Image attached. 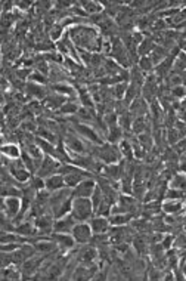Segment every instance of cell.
Instances as JSON below:
<instances>
[{
    "label": "cell",
    "mask_w": 186,
    "mask_h": 281,
    "mask_svg": "<svg viewBox=\"0 0 186 281\" xmlns=\"http://www.w3.org/2000/svg\"><path fill=\"white\" fill-rule=\"evenodd\" d=\"M67 33L71 37V40L77 49L92 52V53H96V52L101 53V49L104 44V37L101 36V33L96 28H93L87 24H81V25L70 27Z\"/></svg>",
    "instance_id": "cell-1"
},
{
    "label": "cell",
    "mask_w": 186,
    "mask_h": 281,
    "mask_svg": "<svg viewBox=\"0 0 186 281\" xmlns=\"http://www.w3.org/2000/svg\"><path fill=\"white\" fill-rule=\"evenodd\" d=\"M71 215L77 219V222H89L95 216L92 200L84 197H73Z\"/></svg>",
    "instance_id": "cell-2"
},
{
    "label": "cell",
    "mask_w": 186,
    "mask_h": 281,
    "mask_svg": "<svg viewBox=\"0 0 186 281\" xmlns=\"http://www.w3.org/2000/svg\"><path fill=\"white\" fill-rule=\"evenodd\" d=\"M74 130L89 144L92 145H102L105 141L101 136V133L95 129V126L92 124H86V123H75L74 124Z\"/></svg>",
    "instance_id": "cell-3"
},
{
    "label": "cell",
    "mask_w": 186,
    "mask_h": 281,
    "mask_svg": "<svg viewBox=\"0 0 186 281\" xmlns=\"http://www.w3.org/2000/svg\"><path fill=\"white\" fill-rule=\"evenodd\" d=\"M71 236L74 237L75 243L80 246H86L92 243L93 239V231L89 222H77V225L74 227V230L71 231Z\"/></svg>",
    "instance_id": "cell-4"
},
{
    "label": "cell",
    "mask_w": 186,
    "mask_h": 281,
    "mask_svg": "<svg viewBox=\"0 0 186 281\" xmlns=\"http://www.w3.org/2000/svg\"><path fill=\"white\" fill-rule=\"evenodd\" d=\"M61 164H62V163H61L59 160H56L55 157H52V156H44V157H43V161H41V164H40V169L37 170L36 175L44 179V178H47V176H50V175L58 173Z\"/></svg>",
    "instance_id": "cell-5"
},
{
    "label": "cell",
    "mask_w": 186,
    "mask_h": 281,
    "mask_svg": "<svg viewBox=\"0 0 186 281\" xmlns=\"http://www.w3.org/2000/svg\"><path fill=\"white\" fill-rule=\"evenodd\" d=\"M22 210V199L21 197H6L3 199V215L9 219L15 221Z\"/></svg>",
    "instance_id": "cell-6"
},
{
    "label": "cell",
    "mask_w": 186,
    "mask_h": 281,
    "mask_svg": "<svg viewBox=\"0 0 186 281\" xmlns=\"http://www.w3.org/2000/svg\"><path fill=\"white\" fill-rule=\"evenodd\" d=\"M34 224L38 230V236L40 237H46L47 234L50 236L53 233V224H55V216L52 215V212H46L40 216H37L34 219Z\"/></svg>",
    "instance_id": "cell-7"
},
{
    "label": "cell",
    "mask_w": 186,
    "mask_h": 281,
    "mask_svg": "<svg viewBox=\"0 0 186 281\" xmlns=\"http://www.w3.org/2000/svg\"><path fill=\"white\" fill-rule=\"evenodd\" d=\"M98 187V181L92 176V178H86L84 181H81L77 187L73 188V197H84V199H90L92 194L95 193Z\"/></svg>",
    "instance_id": "cell-8"
},
{
    "label": "cell",
    "mask_w": 186,
    "mask_h": 281,
    "mask_svg": "<svg viewBox=\"0 0 186 281\" xmlns=\"http://www.w3.org/2000/svg\"><path fill=\"white\" fill-rule=\"evenodd\" d=\"M24 90H25L27 96L31 98V99H34V101H44L47 98V95L50 93L49 86L37 84V83H33V81H27Z\"/></svg>",
    "instance_id": "cell-9"
},
{
    "label": "cell",
    "mask_w": 186,
    "mask_h": 281,
    "mask_svg": "<svg viewBox=\"0 0 186 281\" xmlns=\"http://www.w3.org/2000/svg\"><path fill=\"white\" fill-rule=\"evenodd\" d=\"M77 225V219L68 213L65 216L56 218L55 224H53V233H61V234H71V231L74 230V227Z\"/></svg>",
    "instance_id": "cell-10"
},
{
    "label": "cell",
    "mask_w": 186,
    "mask_h": 281,
    "mask_svg": "<svg viewBox=\"0 0 186 281\" xmlns=\"http://www.w3.org/2000/svg\"><path fill=\"white\" fill-rule=\"evenodd\" d=\"M50 237L55 240V243L58 244V249L62 253H68L75 247V240L71 234H61V233H52Z\"/></svg>",
    "instance_id": "cell-11"
},
{
    "label": "cell",
    "mask_w": 186,
    "mask_h": 281,
    "mask_svg": "<svg viewBox=\"0 0 186 281\" xmlns=\"http://www.w3.org/2000/svg\"><path fill=\"white\" fill-rule=\"evenodd\" d=\"M93 234H108L111 231V222L110 218L107 216H101V215H95L90 221H89Z\"/></svg>",
    "instance_id": "cell-12"
},
{
    "label": "cell",
    "mask_w": 186,
    "mask_h": 281,
    "mask_svg": "<svg viewBox=\"0 0 186 281\" xmlns=\"http://www.w3.org/2000/svg\"><path fill=\"white\" fill-rule=\"evenodd\" d=\"M129 111L132 113V116H133L135 119H136V117H147V116H149V102H148L145 98L139 96V98H136V99L130 104Z\"/></svg>",
    "instance_id": "cell-13"
},
{
    "label": "cell",
    "mask_w": 186,
    "mask_h": 281,
    "mask_svg": "<svg viewBox=\"0 0 186 281\" xmlns=\"http://www.w3.org/2000/svg\"><path fill=\"white\" fill-rule=\"evenodd\" d=\"M65 187H67L65 185V178L61 173H55V175H50V176L44 178V190H47L49 193L59 191V190H62Z\"/></svg>",
    "instance_id": "cell-14"
},
{
    "label": "cell",
    "mask_w": 186,
    "mask_h": 281,
    "mask_svg": "<svg viewBox=\"0 0 186 281\" xmlns=\"http://www.w3.org/2000/svg\"><path fill=\"white\" fill-rule=\"evenodd\" d=\"M67 101H70L67 96L59 95V93H55V92H50V93L47 95V98L43 101V105H44V108H47V110L58 111Z\"/></svg>",
    "instance_id": "cell-15"
},
{
    "label": "cell",
    "mask_w": 186,
    "mask_h": 281,
    "mask_svg": "<svg viewBox=\"0 0 186 281\" xmlns=\"http://www.w3.org/2000/svg\"><path fill=\"white\" fill-rule=\"evenodd\" d=\"M161 209L166 215H181L185 210V201L179 200H166L161 204Z\"/></svg>",
    "instance_id": "cell-16"
},
{
    "label": "cell",
    "mask_w": 186,
    "mask_h": 281,
    "mask_svg": "<svg viewBox=\"0 0 186 281\" xmlns=\"http://www.w3.org/2000/svg\"><path fill=\"white\" fill-rule=\"evenodd\" d=\"M1 156H4V157H7V159H10V160H18V159H21V156H22V150L19 148V145L18 144H15V142H7V144H1Z\"/></svg>",
    "instance_id": "cell-17"
},
{
    "label": "cell",
    "mask_w": 186,
    "mask_h": 281,
    "mask_svg": "<svg viewBox=\"0 0 186 281\" xmlns=\"http://www.w3.org/2000/svg\"><path fill=\"white\" fill-rule=\"evenodd\" d=\"M157 46L158 44H157V41L152 37H145L142 40V43L138 46V55L139 56H149Z\"/></svg>",
    "instance_id": "cell-18"
},
{
    "label": "cell",
    "mask_w": 186,
    "mask_h": 281,
    "mask_svg": "<svg viewBox=\"0 0 186 281\" xmlns=\"http://www.w3.org/2000/svg\"><path fill=\"white\" fill-rule=\"evenodd\" d=\"M124 135L126 132L117 124V126H112L108 129V133H107V142H111V144H115L118 145L123 139H124Z\"/></svg>",
    "instance_id": "cell-19"
},
{
    "label": "cell",
    "mask_w": 186,
    "mask_h": 281,
    "mask_svg": "<svg viewBox=\"0 0 186 281\" xmlns=\"http://www.w3.org/2000/svg\"><path fill=\"white\" fill-rule=\"evenodd\" d=\"M133 221V215L130 213H112L110 215L111 227H124L129 225Z\"/></svg>",
    "instance_id": "cell-20"
},
{
    "label": "cell",
    "mask_w": 186,
    "mask_h": 281,
    "mask_svg": "<svg viewBox=\"0 0 186 281\" xmlns=\"http://www.w3.org/2000/svg\"><path fill=\"white\" fill-rule=\"evenodd\" d=\"M78 6H81V9H83L87 15H92V16L99 15V13H102V12L105 10V9H104V4L99 3V1H81V3H78Z\"/></svg>",
    "instance_id": "cell-21"
},
{
    "label": "cell",
    "mask_w": 186,
    "mask_h": 281,
    "mask_svg": "<svg viewBox=\"0 0 186 281\" xmlns=\"http://www.w3.org/2000/svg\"><path fill=\"white\" fill-rule=\"evenodd\" d=\"M81 105H78V102H75V99H70L67 101L56 113L61 114V116H75L78 113Z\"/></svg>",
    "instance_id": "cell-22"
},
{
    "label": "cell",
    "mask_w": 186,
    "mask_h": 281,
    "mask_svg": "<svg viewBox=\"0 0 186 281\" xmlns=\"http://www.w3.org/2000/svg\"><path fill=\"white\" fill-rule=\"evenodd\" d=\"M1 279L3 280H21V279H24V276H22V271L16 268V265H9V267H3Z\"/></svg>",
    "instance_id": "cell-23"
},
{
    "label": "cell",
    "mask_w": 186,
    "mask_h": 281,
    "mask_svg": "<svg viewBox=\"0 0 186 281\" xmlns=\"http://www.w3.org/2000/svg\"><path fill=\"white\" fill-rule=\"evenodd\" d=\"M170 53H169V49H166L164 46H157L154 50H152V53L149 55V58L152 59V62H154V65L157 67L158 64H161L167 56H169Z\"/></svg>",
    "instance_id": "cell-24"
},
{
    "label": "cell",
    "mask_w": 186,
    "mask_h": 281,
    "mask_svg": "<svg viewBox=\"0 0 186 281\" xmlns=\"http://www.w3.org/2000/svg\"><path fill=\"white\" fill-rule=\"evenodd\" d=\"M127 87H129V81H120V83L111 86V95H112V98L117 99V101L124 99Z\"/></svg>",
    "instance_id": "cell-25"
},
{
    "label": "cell",
    "mask_w": 186,
    "mask_h": 281,
    "mask_svg": "<svg viewBox=\"0 0 186 281\" xmlns=\"http://www.w3.org/2000/svg\"><path fill=\"white\" fill-rule=\"evenodd\" d=\"M138 67L142 70V73L145 76L154 74V70H155V65H154V62H152V59L149 56H139Z\"/></svg>",
    "instance_id": "cell-26"
},
{
    "label": "cell",
    "mask_w": 186,
    "mask_h": 281,
    "mask_svg": "<svg viewBox=\"0 0 186 281\" xmlns=\"http://www.w3.org/2000/svg\"><path fill=\"white\" fill-rule=\"evenodd\" d=\"M164 200H179V201H186V190H178L169 187L164 193Z\"/></svg>",
    "instance_id": "cell-27"
},
{
    "label": "cell",
    "mask_w": 186,
    "mask_h": 281,
    "mask_svg": "<svg viewBox=\"0 0 186 281\" xmlns=\"http://www.w3.org/2000/svg\"><path fill=\"white\" fill-rule=\"evenodd\" d=\"M64 36H65V27H64L61 22H56L53 27H50V30H49V37H50L52 41L58 43Z\"/></svg>",
    "instance_id": "cell-28"
},
{
    "label": "cell",
    "mask_w": 186,
    "mask_h": 281,
    "mask_svg": "<svg viewBox=\"0 0 186 281\" xmlns=\"http://www.w3.org/2000/svg\"><path fill=\"white\" fill-rule=\"evenodd\" d=\"M1 197H22V190L18 188V185H6L1 184Z\"/></svg>",
    "instance_id": "cell-29"
},
{
    "label": "cell",
    "mask_w": 186,
    "mask_h": 281,
    "mask_svg": "<svg viewBox=\"0 0 186 281\" xmlns=\"http://www.w3.org/2000/svg\"><path fill=\"white\" fill-rule=\"evenodd\" d=\"M169 187L178 188V190H186V173H175L169 181Z\"/></svg>",
    "instance_id": "cell-30"
},
{
    "label": "cell",
    "mask_w": 186,
    "mask_h": 281,
    "mask_svg": "<svg viewBox=\"0 0 186 281\" xmlns=\"http://www.w3.org/2000/svg\"><path fill=\"white\" fill-rule=\"evenodd\" d=\"M138 141H139V144L145 148V151H148L149 153V150H152L154 148V136L149 133V132H145V133H142V135H139L138 136Z\"/></svg>",
    "instance_id": "cell-31"
},
{
    "label": "cell",
    "mask_w": 186,
    "mask_h": 281,
    "mask_svg": "<svg viewBox=\"0 0 186 281\" xmlns=\"http://www.w3.org/2000/svg\"><path fill=\"white\" fill-rule=\"evenodd\" d=\"M104 193H102V188L98 185L96 187V190H95V193L92 194V197H90V200H92V204H93V209H95V213H96V210H98V207L102 204V201H104Z\"/></svg>",
    "instance_id": "cell-32"
},
{
    "label": "cell",
    "mask_w": 186,
    "mask_h": 281,
    "mask_svg": "<svg viewBox=\"0 0 186 281\" xmlns=\"http://www.w3.org/2000/svg\"><path fill=\"white\" fill-rule=\"evenodd\" d=\"M170 95L173 96V99L182 101L185 99V86H176L170 89Z\"/></svg>",
    "instance_id": "cell-33"
},
{
    "label": "cell",
    "mask_w": 186,
    "mask_h": 281,
    "mask_svg": "<svg viewBox=\"0 0 186 281\" xmlns=\"http://www.w3.org/2000/svg\"><path fill=\"white\" fill-rule=\"evenodd\" d=\"M15 4L19 7V10H28L33 6V3H22V1H16Z\"/></svg>",
    "instance_id": "cell-34"
}]
</instances>
